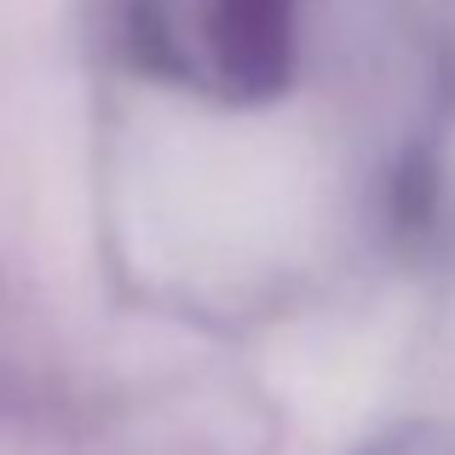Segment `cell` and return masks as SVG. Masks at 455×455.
I'll list each match as a JSON object with an SVG mask.
<instances>
[{
  "instance_id": "6da1fadb",
  "label": "cell",
  "mask_w": 455,
  "mask_h": 455,
  "mask_svg": "<svg viewBox=\"0 0 455 455\" xmlns=\"http://www.w3.org/2000/svg\"><path fill=\"white\" fill-rule=\"evenodd\" d=\"M202 76L225 99H271L294 69V0H196Z\"/></svg>"
},
{
  "instance_id": "7a4b0ae2",
  "label": "cell",
  "mask_w": 455,
  "mask_h": 455,
  "mask_svg": "<svg viewBox=\"0 0 455 455\" xmlns=\"http://www.w3.org/2000/svg\"><path fill=\"white\" fill-rule=\"evenodd\" d=\"M363 455H455V433H444V427H392Z\"/></svg>"
}]
</instances>
